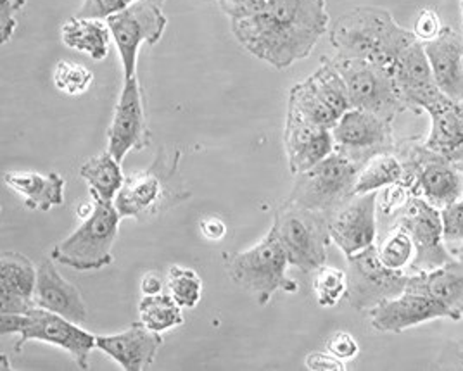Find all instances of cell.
Masks as SVG:
<instances>
[{
	"instance_id": "obj_1",
	"label": "cell",
	"mask_w": 463,
	"mask_h": 371,
	"mask_svg": "<svg viewBox=\"0 0 463 371\" xmlns=\"http://www.w3.org/2000/svg\"><path fill=\"white\" fill-rule=\"evenodd\" d=\"M327 0H267L265 9L231 21L232 32L254 58L288 70L308 58L328 32Z\"/></svg>"
},
{
	"instance_id": "obj_2",
	"label": "cell",
	"mask_w": 463,
	"mask_h": 371,
	"mask_svg": "<svg viewBox=\"0 0 463 371\" xmlns=\"http://www.w3.org/2000/svg\"><path fill=\"white\" fill-rule=\"evenodd\" d=\"M328 40L337 56L364 59L391 70L415 35L394 20L387 9L367 5L345 13L328 30Z\"/></svg>"
},
{
	"instance_id": "obj_3",
	"label": "cell",
	"mask_w": 463,
	"mask_h": 371,
	"mask_svg": "<svg viewBox=\"0 0 463 371\" xmlns=\"http://www.w3.org/2000/svg\"><path fill=\"white\" fill-rule=\"evenodd\" d=\"M94 199V211L73 234L68 235L52 249L51 257L77 272H97L113 263L115 246L121 215L116 209L115 200Z\"/></svg>"
},
{
	"instance_id": "obj_4",
	"label": "cell",
	"mask_w": 463,
	"mask_h": 371,
	"mask_svg": "<svg viewBox=\"0 0 463 371\" xmlns=\"http://www.w3.org/2000/svg\"><path fill=\"white\" fill-rule=\"evenodd\" d=\"M270 232L280 242L290 266L311 274L327 264L332 242L327 215L286 200L273 215Z\"/></svg>"
},
{
	"instance_id": "obj_5",
	"label": "cell",
	"mask_w": 463,
	"mask_h": 371,
	"mask_svg": "<svg viewBox=\"0 0 463 371\" xmlns=\"http://www.w3.org/2000/svg\"><path fill=\"white\" fill-rule=\"evenodd\" d=\"M289 266L277 237L269 232L251 249L232 255L225 270L235 285L252 293L260 306H267L271 297L280 291L298 292L299 285L286 276Z\"/></svg>"
},
{
	"instance_id": "obj_6",
	"label": "cell",
	"mask_w": 463,
	"mask_h": 371,
	"mask_svg": "<svg viewBox=\"0 0 463 371\" xmlns=\"http://www.w3.org/2000/svg\"><path fill=\"white\" fill-rule=\"evenodd\" d=\"M178 180V153L159 154L155 162L125 178V183L115 199L121 218L144 219L170 208L176 199H184Z\"/></svg>"
},
{
	"instance_id": "obj_7",
	"label": "cell",
	"mask_w": 463,
	"mask_h": 371,
	"mask_svg": "<svg viewBox=\"0 0 463 371\" xmlns=\"http://www.w3.org/2000/svg\"><path fill=\"white\" fill-rule=\"evenodd\" d=\"M360 170L347 157L332 153L308 172L296 175L286 200L330 218L354 197V183Z\"/></svg>"
},
{
	"instance_id": "obj_8",
	"label": "cell",
	"mask_w": 463,
	"mask_h": 371,
	"mask_svg": "<svg viewBox=\"0 0 463 371\" xmlns=\"http://www.w3.org/2000/svg\"><path fill=\"white\" fill-rule=\"evenodd\" d=\"M330 60L346 83L351 107L373 113L391 123L400 113L406 111L387 68L364 59L343 58L337 54Z\"/></svg>"
},
{
	"instance_id": "obj_9",
	"label": "cell",
	"mask_w": 463,
	"mask_h": 371,
	"mask_svg": "<svg viewBox=\"0 0 463 371\" xmlns=\"http://www.w3.org/2000/svg\"><path fill=\"white\" fill-rule=\"evenodd\" d=\"M346 259V299L356 311L368 313L377 304L405 292L410 274L384 266L375 244Z\"/></svg>"
},
{
	"instance_id": "obj_10",
	"label": "cell",
	"mask_w": 463,
	"mask_h": 371,
	"mask_svg": "<svg viewBox=\"0 0 463 371\" xmlns=\"http://www.w3.org/2000/svg\"><path fill=\"white\" fill-rule=\"evenodd\" d=\"M106 23L123 66V79H127L136 77L140 47L144 43L156 45L163 39L168 20L159 5L151 2H132L119 13L109 16Z\"/></svg>"
},
{
	"instance_id": "obj_11",
	"label": "cell",
	"mask_w": 463,
	"mask_h": 371,
	"mask_svg": "<svg viewBox=\"0 0 463 371\" xmlns=\"http://www.w3.org/2000/svg\"><path fill=\"white\" fill-rule=\"evenodd\" d=\"M334 153L364 168L372 157L394 153L391 121L364 109H347L332 128Z\"/></svg>"
},
{
	"instance_id": "obj_12",
	"label": "cell",
	"mask_w": 463,
	"mask_h": 371,
	"mask_svg": "<svg viewBox=\"0 0 463 371\" xmlns=\"http://www.w3.org/2000/svg\"><path fill=\"white\" fill-rule=\"evenodd\" d=\"M394 225L403 227L413 240L415 257L411 268L417 274L436 270L455 259L444 246L439 209L430 206L422 197L410 196L405 206L398 211Z\"/></svg>"
},
{
	"instance_id": "obj_13",
	"label": "cell",
	"mask_w": 463,
	"mask_h": 371,
	"mask_svg": "<svg viewBox=\"0 0 463 371\" xmlns=\"http://www.w3.org/2000/svg\"><path fill=\"white\" fill-rule=\"evenodd\" d=\"M97 335L83 330L78 323L61 316L33 306L26 313V323L20 333V340L14 349L20 352L23 346L30 340L52 344L59 349L68 352L80 370L90 368V354L97 349Z\"/></svg>"
},
{
	"instance_id": "obj_14",
	"label": "cell",
	"mask_w": 463,
	"mask_h": 371,
	"mask_svg": "<svg viewBox=\"0 0 463 371\" xmlns=\"http://www.w3.org/2000/svg\"><path fill=\"white\" fill-rule=\"evenodd\" d=\"M151 144L147 128L144 94L138 79H123V87L116 102L115 115L108 128V153L123 162L134 151H142Z\"/></svg>"
},
{
	"instance_id": "obj_15",
	"label": "cell",
	"mask_w": 463,
	"mask_h": 371,
	"mask_svg": "<svg viewBox=\"0 0 463 371\" xmlns=\"http://www.w3.org/2000/svg\"><path fill=\"white\" fill-rule=\"evenodd\" d=\"M377 194L354 196L328 218L332 242L343 255H356L375 244L377 238Z\"/></svg>"
},
{
	"instance_id": "obj_16",
	"label": "cell",
	"mask_w": 463,
	"mask_h": 371,
	"mask_svg": "<svg viewBox=\"0 0 463 371\" xmlns=\"http://www.w3.org/2000/svg\"><path fill=\"white\" fill-rule=\"evenodd\" d=\"M389 71L406 109L413 113L425 111L429 106L443 97L425 54L424 43L417 39L406 45Z\"/></svg>"
},
{
	"instance_id": "obj_17",
	"label": "cell",
	"mask_w": 463,
	"mask_h": 371,
	"mask_svg": "<svg viewBox=\"0 0 463 371\" xmlns=\"http://www.w3.org/2000/svg\"><path fill=\"white\" fill-rule=\"evenodd\" d=\"M425 153L424 159L420 156L410 170L405 168V183L413 196L422 197L430 206L443 209L463 196V178L448 159L436 156L427 149Z\"/></svg>"
},
{
	"instance_id": "obj_18",
	"label": "cell",
	"mask_w": 463,
	"mask_h": 371,
	"mask_svg": "<svg viewBox=\"0 0 463 371\" xmlns=\"http://www.w3.org/2000/svg\"><path fill=\"white\" fill-rule=\"evenodd\" d=\"M284 147L290 173L294 176L305 173L334 153L332 130L315 125L298 111L288 107Z\"/></svg>"
},
{
	"instance_id": "obj_19",
	"label": "cell",
	"mask_w": 463,
	"mask_h": 371,
	"mask_svg": "<svg viewBox=\"0 0 463 371\" xmlns=\"http://www.w3.org/2000/svg\"><path fill=\"white\" fill-rule=\"evenodd\" d=\"M370 325L381 333H402L427 321L448 318L449 313L439 302L424 293L405 291L377 304L368 311Z\"/></svg>"
},
{
	"instance_id": "obj_20",
	"label": "cell",
	"mask_w": 463,
	"mask_h": 371,
	"mask_svg": "<svg viewBox=\"0 0 463 371\" xmlns=\"http://www.w3.org/2000/svg\"><path fill=\"white\" fill-rule=\"evenodd\" d=\"M97 349L113 357L127 371H142L156 361L163 346L161 333L149 330L142 321L113 335H97Z\"/></svg>"
},
{
	"instance_id": "obj_21",
	"label": "cell",
	"mask_w": 463,
	"mask_h": 371,
	"mask_svg": "<svg viewBox=\"0 0 463 371\" xmlns=\"http://www.w3.org/2000/svg\"><path fill=\"white\" fill-rule=\"evenodd\" d=\"M54 259H42L37 266V287L33 302L37 308L61 314L78 325L89 321L87 304L77 285L59 274Z\"/></svg>"
},
{
	"instance_id": "obj_22",
	"label": "cell",
	"mask_w": 463,
	"mask_h": 371,
	"mask_svg": "<svg viewBox=\"0 0 463 371\" xmlns=\"http://www.w3.org/2000/svg\"><path fill=\"white\" fill-rule=\"evenodd\" d=\"M35 264L18 251H4L0 255V311L28 313L35 306Z\"/></svg>"
},
{
	"instance_id": "obj_23",
	"label": "cell",
	"mask_w": 463,
	"mask_h": 371,
	"mask_svg": "<svg viewBox=\"0 0 463 371\" xmlns=\"http://www.w3.org/2000/svg\"><path fill=\"white\" fill-rule=\"evenodd\" d=\"M406 291L424 293L439 302L451 321L463 318V259L455 257L436 270L410 274Z\"/></svg>"
},
{
	"instance_id": "obj_24",
	"label": "cell",
	"mask_w": 463,
	"mask_h": 371,
	"mask_svg": "<svg viewBox=\"0 0 463 371\" xmlns=\"http://www.w3.org/2000/svg\"><path fill=\"white\" fill-rule=\"evenodd\" d=\"M424 51L441 94L463 102V33L444 26L438 39L424 43Z\"/></svg>"
},
{
	"instance_id": "obj_25",
	"label": "cell",
	"mask_w": 463,
	"mask_h": 371,
	"mask_svg": "<svg viewBox=\"0 0 463 371\" xmlns=\"http://www.w3.org/2000/svg\"><path fill=\"white\" fill-rule=\"evenodd\" d=\"M430 116V130L425 138L424 147L451 161L463 153V102L443 97L425 109Z\"/></svg>"
},
{
	"instance_id": "obj_26",
	"label": "cell",
	"mask_w": 463,
	"mask_h": 371,
	"mask_svg": "<svg viewBox=\"0 0 463 371\" xmlns=\"http://www.w3.org/2000/svg\"><path fill=\"white\" fill-rule=\"evenodd\" d=\"M4 181L20 196L28 209L45 213L64 204L66 180L56 172L47 175L37 172H7L4 173Z\"/></svg>"
},
{
	"instance_id": "obj_27",
	"label": "cell",
	"mask_w": 463,
	"mask_h": 371,
	"mask_svg": "<svg viewBox=\"0 0 463 371\" xmlns=\"http://www.w3.org/2000/svg\"><path fill=\"white\" fill-rule=\"evenodd\" d=\"M111 32L108 23L92 18H78L71 16L61 26V40L62 43L77 52H83L94 60L108 58Z\"/></svg>"
},
{
	"instance_id": "obj_28",
	"label": "cell",
	"mask_w": 463,
	"mask_h": 371,
	"mask_svg": "<svg viewBox=\"0 0 463 371\" xmlns=\"http://www.w3.org/2000/svg\"><path fill=\"white\" fill-rule=\"evenodd\" d=\"M80 176L87 181L90 196L104 200H115L125 183L121 162L108 151L85 161L80 168Z\"/></svg>"
},
{
	"instance_id": "obj_29",
	"label": "cell",
	"mask_w": 463,
	"mask_h": 371,
	"mask_svg": "<svg viewBox=\"0 0 463 371\" xmlns=\"http://www.w3.org/2000/svg\"><path fill=\"white\" fill-rule=\"evenodd\" d=\"M303 83L308 87L309 92L320 102H324L335 116L341 117L347 109H351L346 83L330 59H322L320 68Z\"/></svg>"
},
{
	"instance_id": "obj_30",
	"label": "cell",
	"mask_w": 463,
	"mask_h": 371,
	"mask_svg": "<svg viewBox=\"0 0 463 371\" xmlns=\"http://www.w3.org/2000/svg\"><path fill=\"white\" fill-rule=\"evenodd\" d=\"M405 164L394 153H384L372 157L358 173L354 183V196L379 192L389 185L405 183Z\"/></svg>"
},
{
	"instance_id": "obj_31",
	"label": "cell",
	"mask_w": 463,
	"mask_h": 371,
	"mask_svg": "<svg viewBox=\"0 0 463 371\" xmlns=\"http://www.w3.org/2000/svg\"><path fill=\"white\" fill-rule=\"evenodd\" d=\"M140 321L153 332L163 333L184 323L182 308L170 293L144 295L138 302Z\"/></svg>"
},
{
	"instance_id": "obj_32",
	"label": "cell",
	"mask_w": 463,
	"mask_h": 371,
	"mask_svg": "<svg viewBox=\"0 0 463 371\" xmlns=\"http://www.w3.org/2000/svg\"><path fill=\"white\" fill-rule=\"evenodd\" d=\"M377 255L387 268L405 272L406 266L411 264L415 257V246L405 228L394 225L392 230L377 246Z\"/></svg>"
},
{
	"instance_id": "obj_33",
	"label": "cell",
	"mask_w": 463,
	"mask_h": 371,
	"mask_svg": "<svg viewBox=\"0 0 463 371\" xmlns=\"http://www.w3.org/2000/svg\"><path fill=\"white\" fill-rule=\"evenodd\" d=\"M311 289L318 306L335 308L347 293V274L345 270L324 264L317 270Z\"/></svg>"
},
{
	"instance_id": "obj_34",
	"label": "cell",
	"mask_w": 463,
	"mask_h": 371,
	"mask_svg": "<svg viewBox=\"0 0 463 371\" xmlns=\"http://www.w3.org/2000/svg\"><path fill=\"white\" fill-rule=\"evenodd\" d=\"M59 92L68 97H80L87 94L94 83V73L77 60H59L52 73Z\"/></svg>"
},
{
	"instance_id": "obj_35",
	"label": "cell",
	"mask_w": 463,
	"mask_h": 371,
	"mask_svg": "<svg viewBox=\"0 0 463 371\" xmlns=\"http://www.w3.org/2000/svg\"><path fill=\"white\" fill-rule=\"evenodd\" d=\"M168 293L180 308L194 310L203 295V280L191 268L172 266L166 276Z\"/></svg>"
},
{
	"instance_id": "obj_36",
	"label": "cell",
	"mask_w": 463,
	"mask_h": 371,
	"mask_svg": "<svg viewBox=\"0 0 463 371\" xmlns=\"http://www.w3.org/2000/svg\"><path fill=\"white\" fill-rule=\"evenodd\" d=\"M441 225H443V240L448 246H455L457 249L463 246V196L443 209H439ZM455 249V251H457Z\"/></svg>"
},
{
	"instance_id": "obj_37",
	"label": "cell",
	"mask_w": 463,
	"mask_h": 371,
	"mask_svg": "<svg viewBox=\"0 0 463 371\" xmlns=\"http://www.w3.org/2000/svg\"><path fill=\"white\" fill-rule=\"evenodd\" d=\"M443 30L444 24L439 14L430 7H424L419 11V14L415 18L411 33L419 42L427 43V42L438 39L443 33Z\"/></svg>"
},
{
	"instance_id": "obj_38",
	"label": "cell",
	"mask_w": 463,
	"mask_h": 371,
	"mask_svg": "<svg viewBox=\"0 0 463 371\" xmlns=\"http://www.w3.org/2000/svg\"><path fill=\"white\" fill-rule=\"evenodd\" d=\"M132 0H83L81 7L78 9V18H92V20H108L127 5H130Z\"/></svg>"
},
{
	"instance_id": "obj_39",
	"label": "cell",
	"mask_w": 463,
	"mask_h": 371,
	"mask_svg": "<svg viewBox=\"0 0 463 371\" xmlns=\"http://www.w3.org/2000/svg\"><path fill=\"white\" fill-rule=\"evenodd\" d=\"M218 4L231 21H237L260 14L265 9L267 0H218Z\"/></svg>"
},
{
	"instance_id": "obj_40",
	"label": "cell",
	"mask_w": 463,
	"mask_h": 371,
	"mask_svg": "<svg viewBox=\"0 0 463 371\" xmlns=\"http://www.w3.org/2000/svg\"><path fill=\"white\" fill-rule=\"evenodd\" d=\"M26 5V0H0V33L2 43L13 39L14 30L18 26V14Z\"/></svg>"
},
{
	"instance_id": "obj_41",
	"label": "cell",
	"mask_w": 463,
	"mask_h": 371,
	"mask_svg": "<svg viewBox=\"0 0 463 371\" xmlns=\"http://www.w3.org/2000/svg\"><path fill=\"white\" fill-rule=\"evenodd\" d=\"M327 351L343 361H349L360 354V344L351 333L335 332L328 337Z\"/></svg>"
},
{
	"instance_id": "obj_42",
	"label": "cell",
	"mask_w": 463,
	"mask_h": 371,
	"mask_svg": "<svg viewBox=\"0 0 463 371\" xmlns=\"http://www.w3.org/2000/svg\"><path fill=\"white\" fill-rule=\"evenodd\" d=\"M345 363L330 352H311L305 357V366L313 371H345L347 368Z\"/></svg>"
},
{
	"instance_id": "obj_43",
	"label": "cell",
	"mask_w": 463,
	"mask_h": 371,
	"mask_svg": "<svg viewBox=\"0 0 463 371\" xmlns=\"http://www.w3.org/2000/svg\"><path fill=\"white\" fill-rule=\"evenodd\" d=\"M201 232L208 240H222L227 235V225L223 219L210 216L201 221Z\"/></svg>"
},
{
	"instance_id": "obj_44",
	"label": "cell",
	"mask_w": 463,
	"mask_h": 371,
	"mask_svg": "<svg viewBox=\"0 0 463 371\" xmlns=\"http://www.w3.org/2000/svg\"><path fill=\"white\" fill-rule=\"evenodd\" d=\"M24 323H26V314L2 313V316H0V332H2V335H7V333H18L20 335Z\"/></svg>"
},
{
	"instance_id": "obj_45",
	"label": "cell",
	"mask_w": 463,
	"mask_h": 371,
	"mask_svg": "<svg viewBox=\"0 0 463 371\" xmlns=\"http://www.w3.org/2000/svg\"><path fill=\"white\" fill-rule=\"evenodd\" d=\"M142 293L144 295H155L161 293V276L157 274H147L142 278Z\"/></svg>"
},
{
	"instance_id": "obj_46",
	"label": "cell",
	"mask_w": 463,
	"mask_h": 371,
	"mask_svg": "<svg viewBox=\"0 0 463 371\" xmlns=\"http://www.w3.org/2000/svg\"><path fill=\"white\" fill-rule=\"evenodd\" d=\"M132 2H151V4H156V5H163L166 0H132Z\"/></svg>"
},
{
	"instance_id": "obj_47",
	"label": "cell",
	"mask_w": 463,
	"mask_h": 371,
	"mask_svg": "<svg viewBox=\"0 0 463 371\" xmlns=\"http://www.w3.org/2000/svg\"><path fill=\"white\" fill-rule=\"evenodd\" d=\"M457 257L463 259V246L462 247H458V249H457Z\"/></svg>"
},
{
	"instance_id": "obj_48",
	"label": "cell",
	"mask_w": 463,
	"mask_h": 371,
	"mask_svg": "<svg viewBox=\"0 0 463 371\" xmlns=\"http://www.w3.org/2000/svg\"><path fill=\"white\" fill-rule=\"evenodd\" d=\"M460 13H462V30H463V0H460Z\"/></svg>"
}]
</instances>
